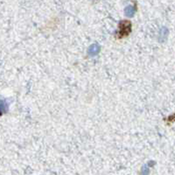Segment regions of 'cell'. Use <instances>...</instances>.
<instances>
[{
  "instance_id": "3957f363",
  "label": "cell",
  "mask_w": 175,
  "mask_h": 175,
  "mask_svg": "<svg viewBox=\"0 0 175 175\" xmlns=\"http://www.w3.org/2000/svg\"><path fill=\"white\" fill-rule=\"evenodd\" d=\"M136 11H137V6H136V5H130L125 9V13L127 17L130 18V17L133 16L134 13L136 12Z\"/></svg>"
},
{
  "instance_id": "277c9868",
  "label": "cell",
  "mask_w": 175,
  "mask_h": 175,
  "mask_svg": "<svg viewBox=\"0 0 175 175\" xmlns=\"http://www.w3.org/2000/svg\"><path fill=\"white\" fill-rule=\"evenodd\" d=\"M167 33H168V30L166 27H162L160 30V40H165L167 37Z\"/></svg>"
},
{
  "instance_id": "7a4b0ae2",
  "label": "cell",
  "mask_w": 175,
  "mask_h": 175,
  "mask_svg": "<svg viewBox=\"0 0 175 175\" xmlns=\"http://www.w3.org/2000/svg\"><path fill=\"white\" fill-rule=\"evenodd\" d=\"M100 50H101V47L98 44H92L91 46H89L88 53L90 56H96L99 54Z\"/></svg>"
},
{
  "instance_id": "6da1fadb",
  "label": "cell",
  "mask_w": 175,
  "mask_h": 175,
  "mask_svg": "<svg viewBox=\"0 0 175 175\" xmlns=\"http://www.w3.org/2000/svg\"><path fill=\"white\" fill-rule=\"evenodd\" d=\"M131 22L130 20H122L118 25L117 30V38L123 39L127 37L131 32Z\"/></svg>"
}]
</instances>
